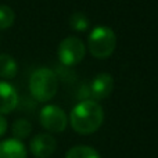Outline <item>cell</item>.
Segmentation results:
<instances>
[{"mask_svg": "<svg viewBox=\"0 0 158 158\" xmlns=\"http://www.w3.org/2000/svg\"><path fill=\"white\" fill-rule=\"evenodd\" d=\"M18 65L10 54H0V78L13 79L17 75Z\"/></svg>", "mask_w": 158, "mask_h": 158, "instance_id": "30bf717a", "label": "cell"}, {"mask_svg": "<svg viewBox=\"0 0 158 158\" xmlns=\"http://www.w3.org/2000/svg\"><path fill=\"white\" fill-rule=\"evenodd\" d=\"M65 158H101V157L93 147L78 144V146L71 147L67 151Z\"/></svg>", "mask_w": 158, "mask_h": 158, "instance_id": "8fae6325", "label": "cell"}, {"mask_svg": "<svg viewBox=\"0 0 158 158\" xmlns=\"http://www.w3.org/2000/svg\"><path fill=\"white\" fill-rule=\"evenodd\" d=\"M114 90V78L107 72L97 74L93 78L92 83L89 86V93L93 100L100 101L107 98Z\"/></svg>", "mask_w": 158, "mask_h": 158, "instance_id": "52a82bcc", "label": "cell"}, {"mask_svg": "<svg viewBox=\"0 0 158 158\" xmlns=\"http://www.w3.org/2000/svg\"><path fill=\"white\" fill-rule=\"evenodd\" d=\"M89 25H90L89 18H87L83 13H81V11H75V13H72L71 17H69V27H71L72 29L78 31V32L86 31L87 28H89Z\"/></svg>", "mask_w": 158, "mask_h": 158, "instance_id": "4fadbf2b", "label": "cell"}, {"mask_svg": "<svg viewBox=\"0 0 158 158\" xmlns=\"http://www.w3.org/2000/svg\"><path fill=\"white\" fill-rule=\"evenodd\" d=\"M57 148V142L50 133H38L31 139L29 150L36 158H49Z\"/></svg>", "mask_w": 158, "mask_h": 158, "instance_id": "8992f818", "label": "cell"}, {"mask_svg": "<svg viewBox=\"0 0 158 158\" xmlns=\"http://www.w3.org/2000/svg\"><path fill=\"white\" fill-rule=\"evenodd\" d=\"M57 54L60 61L65 67H74L85 58L86 44L77 36H68L58 44Z\"/></svg>", "mask_w": 158, "mask_h": 158, "instance_id": "277c9868", "label": "cell"}, {"mask_svg": "<svg viewBox=\"0 0 158 158\" xmlns=\"http://www.w3.org/2000/svg\"><path fill=\"white\" fill-rule=\"evenodd\" d=\"M58 90V77L50 68L42 67L33 71L29 78V92L39 103L52 100Z\"/></svg>", "mask_w": 158, "mask_h": 158, "instance_id": "7a4b0ae2", "label": "cell"}, {"mask_svg": "<svg viewBox=\"0 0 158 158\" xmlns=\"http://www.w3.org/2000/svg\"><path fill=\"white\" fill-rule=\"evenodd\" d=\"M18 104V94L8 82L0 81V114H10Z\"/></svg>", "mask_w": 158, "mask_h": 158, "instance_id": "ba28073f", "label": "cell"}, {"mask_svg": "<svg viewBox=\"0 0 158 158\" xmlns=\"http://www.w3.org/2000/svg\"><path fill=\"white\" fill-rule=\"evenodd\" d=\"M7 132V119L0 114V137H3Z\"/></svg>", "mask_w": 158, "mask_h": 158, "instance_id": "9a60e30c", "label": "cell"}, {"mask_svg": "<svg viewBox=\"0 0 158 158\" xmlns=\"http://www.w3.org/2000/svg\"><path fill=\"white\" fill-rule=\"evenodd\" d=\"M0 158H27V148L21 140H3L0 142Z\"/></svg>", "mask_w": 158, "mask_h": 158, "instance_id": "9c48e42d", "label": "cell"}, {"mask_svg": "<svg viewBox=\"0 0 158 158\" xmlns=\"http://www.w3.org/2000/svg\"><path fill=\"white\" fill-rule=\"evenodd\" d=\"M15 14L14 10L8 6L2 4L0 6V29H7L14 24Z\"/></svg>", "mask_w": 158, "mask_h": 158, "instance_id": "5bb4252c", "label": "cell"}, {"mask_svg": "<svg viewBox=\"0 0 158 158\" xmlns=\"http://www.w3.org/2000/svg\"><path fill=\"white\" fill-rule=\"evenodd\" d=\"M87 47L93 57L106 60L117 49V35L108 27H96L89 35Z\"/></svg>", "mask_w": 158, "mask_h": 158, "instance_id": "3957f363", "label": "cell"}, {"mask_svg": "<svg viewBox=\"0 0 158 158\" xmlns=\"http://www.w3.org/2000/svg\"><path fill=\"white\" fill-rule=\"evenodd\" d=\"M32 132V125L28 119H17L15 122L13 123V135H14V139L17 140H22L25 137H28Z\"/></svg>", "mask_w": 158, "mask_h": 158, "instance_id": "7c38bea8", "label": "cell"}, {"mask_svg": "<svg viewBox=\"0 0 158 158\" xmlns=\"http://www.w3.org/2000/svg\"><path fill=\"white\" fill-rule=\"evenodd\" d=\"M104 122V110L93 98L81 100L69 114V123L79 135H92Z\"/></svg>", "mask_w": 158, "mask_h": 158, "instance_id": "6da1fadb", "label": "cell"}, {"mask_svg": "<svg viewBox=\"0 0 158 158\" xmlns=\"http://www.w3.org/2000/svg\"><path fill=\"white\" fill-rule=\"evenodd\" d=\"M39 121L40 125L50 133H61L65 131L68 125V118L63 108L58 106H44L39 112Z\"/></svg>", "mask_w": 158, "mask_h": 158, "instance_id": "5b68a950", "label": "cell"}]
</instances>
